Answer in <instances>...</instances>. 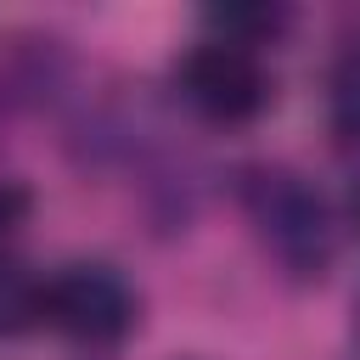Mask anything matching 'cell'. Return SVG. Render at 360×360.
Returning a JSON list of instances; mask_svg holds the SVG:
<instances>
[{"mask_svg":"<svg viewBox=\"0 0 360 360\" xmlns=\"http://www.w3.org/2000/svg\"><path fill=\"white\" fill-rule=\"evenodd\" d=\"M22 219H28V191L11 186V180H0V242H6Z\"/></svg>","mask_w":360,"mask_h":360,"instance_id":"cell-6","label":"cell"},{"mask_svg":"<svg viewBox=\"0 0 360 360\" xmlns=\"http://www.w3.org/2000/svg\"><path fill=\"white\" fill-rule=\"evenodd\" d=\"M248 214L259 225V236L292 264V270H321L332 259V225H326V202L287 169H253L248 186Z\"/></svg>","mask_w":360,"mask_h":360,"instance_id":"cell-1","label":"cell"},{"mask_svg":"<svg viewBox=\"0 0 360 360\" xmlns=\"http://www.w3.org/2000/svg\"><path fill=\"white\" fill-rule=\"evenodd\" d=\"M174 90L191 112H202L214 124H248L270 101V73H264L259 51L202 39L174 62Z\"/></svg>","mask_w":360,"mask_h":360,"instance_id":"cell-2","label":"cell"},{"mask_svg":"<svg viewBox=\"0 0 360 360\" xmlns=\"http://www.w3.org/2000/svg\"><path fill=\"white\" fill-rule=\"evenodd\" d=\"M281 22H287L281 6H214V11H208L214 39H225V45H248V51H259Z\"/></svg>","mask_w":360,"mask_h":360,"instance_id":"cell-5","label":"cell"},{"mask_svg":"<svg viewBox=\"0 0 360 360\" xmlns=\"http://www.w3.org/2000/svg\"><path fill=\"white\" fill-rule=\"evenodd\" d=\"M45 321L79 343H112L135 326V292L107 264H62L45 276Z\"/></svg>","mask_w":360,"mask_h":360,"instance_id":"cell-3","label":"cell"},{"mask_svg":"<svg viewBox=\"0 0 360 360\" xmlns=\"http://www.w3.org/2000/svg\"><path fill=\"white\" fill-rule=\"evenodd\" d=\"M349 214H354V225H360V186H354V197H349Z\"/></svg>","mask_w":360,"mask_h":360,"instance_id":"cell-7","label":"cell"},{"mask_svg":"<svg viewBox=\"0 0 360 360\" xmlns=\"http://www.w3.org/2000/svg\"><path fill=\"white\" fill-rule=\"evenodd\" d=\"M45 321V276L0 259V338H17Z\"/></svg>","mask_w":360,"mask_h":360,"instance_id":"cell-4","label":"cell"}]
</instances>
